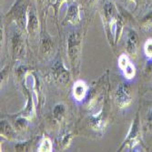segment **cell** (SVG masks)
<instances>
[{
	"instance_id": "6da1fadb",
	"label": "cell",
	"mask_w": 152,
	"mask_h": 152,
	"mask_svg": "<svg viewBox=\"0 0 152 152\" xmlns=\"http://www.w3.org/2000/svg\"><path fill=\"white\" fill-rule=\"evenodd\" d=\"M82 55V35L72 33L67 38V57L71 69L75 74L79 72Z\"/></svg>"
},
{
	"instance_id": "7a4b0ae2",
	"label": "cell",
	"mask_w": 152,
	"mask_h": 152,
	"mask_svg": "<svg viewBox=\"0 0 152 152\" xmlns=\"http://www.w3.org/2000/svg\"><path fill=\"white\" fill-rule=\"evenodd\" d=\"M118 12L115 6V4L111 1H107L104 4L102 9V20L105 27V31L107 33L109 42H111V39L114 41V27L116 20L118 17Z\"/></svg>"
},
{
	"instance_id": "3957f363",
	"label": "cell",
	"mask_w": 152,
	"mask_h": 152,
	"mask_svg": "<svg viewBox=\"0 0 152 152\" xmlns=\"http://www.w3.org/2000/svg\"><path fill=\"white\" fill-rule=\"evenodd\" d=\"M140 116L139 114H137L136 118H134L131 124L126 139L123 141L120 148H118V151L134 148L135 146H137L140 143Z\"/></svg>"
},
{
	"instance_id": "277c9868",
	"label": "cell",
	"mask_w": 152,
	"mask_h": 152,
	"mask_svg": "<svg viewBox=\"0 0 152 152\" xmlns=\"http://www.w3.org/2000/svg\"><path fill=\"white\" fill-rule=\"evenodd\" d=\"M27 7H28V6H26V4L18 2L11 8L7 15L21 30L26 31L27 20Z\"/></svg>"
},
{
	"instance_id": "5b68a950",
	"label": "cell",
	"mask_w": 152,
	"mask_h": 152,
	"mask_svg": "<svg viewBox=\"0 0 152 152\" xmlns=\"http://www.w3.org/2000/svg\"><path fill=\"white\" fill-rule=\"evenodd\" d=\"M115 103L119 108H126L132 102V92L128 84H120L115 92Z\"/></svg>"
},
{
	"instance_id": "8992f818",
	"label": "cell",
	"mask_w": 152,
	"mask_h": 152,
	"mask_svg": "<svg viewBox=\"0 0 152 152\" xmlns=\"http://www.w3.org/2000/svg\"><path fill=\"white\" fill-rule=\"evenodd\" d=\"M52 75L54 79L60 85L66 86L70 81V73L61 61H58L54 64L52 67Z\"/></svg>"
},
{
	"instance_id": "52a82bcc",
	"label": "cell",
	"mask_w": 152,
	"mask_h": 152,
	"mask_svg": "<svg viewBox=\"0 0 152 152\" xmlns=\"http://www.w3.org/2000/svg\"><path fill=\"white\" fill-rule=\"evenodd\" d=\"M39 30V19L37 9L34 6L28 5L27 7V20H26V32L30 36H35Z\"/></svg>"
},
{
	"instance_id": "ba28073f",
	"label": "cell",
	"mask_w": 152,
	"mask_h": 152,
	"mask_svg": "<svg viewBox=\"0 0 152 152\" xmlns=\"http://www.w3.org/2000/svg\"><path fill=\"white\" fill-rule=\"evenodd\" d=\"M80 20H81V18H80L79 5L77 3H73L68 6L63 23L65 25L77 26L80 23Z\"/></svg>"
},
{
	"instance_id": "9c48e42d",
	"label": "cell",
	"mask_w": 152,
	"mask_h": 152,
	"mask_svg": "<svg viewBox=\"0 0 152 152\" xmlns=\"http://www.w3.org/2000/svg\"><path fill=\"white\" fill-rule=\"evenodd\" d=\"M137 43H139V37L137 32L134 29H129L127 34V43H126V49L129 56L132 58L137 57Z\"/></svg>"
},
{
	"instance_id": "30bf717a",
	"label": "cell",
	"mask_w": 152,
	"mask_h": 152,
	"mask_svg": "<svg viewBox=\"0 0 152 152\" xmlns=\"http://www.w3.org/2000/svg\"><path fill=\"white\" fill-rule=\"evenodd\" d=\"M12 50L14 58H22L25 53V45L24 40L20 34L16 33L12 37Z\"/></svg>"
},
{
	"instance_id": "8fae6325",
	"label": "cell",
	"mask_w": 152,
	"mask_h": 152,
	"mask_svg": "<svg viewBox=\"0 0 152 152\" xmlns=\"http://www.w3.org/2000/svg\"><path fill=\"white\" fill-rule=\"evenodd\" d=\"M88 91V87L86 84L85 81L83 80H77L75 82V84L73 86L72 93L74 99L77 101H82L83 99H85L86 96Z\"/></svg>"
},
{
	"instance_id": "7c38bea8",
	"label": "cell",
	"mask_w": 152,
	"mask_h": 152,
	"mask_svg": "<svg viewBox=\"0 0 152 152\" xmlns=\"http://www.w3.org/2000/svg\"><path fill=\"white\" fill-rule=\"evenodd\" d=\"M106 118H104L103 110L98 114H94L89 118V125L96 131H102L106 127Z\"/></svg>"
},
{
	"instance_id": "4fadbf2b",
	"label": "cell",
	"mask_w": 152,
	"mask_h": 152,
	"mask_svg": "<svg viewBox=\"0 0 152 152\" xmlns=\"http://www.w3.org/2000/svg\"><path fill=\"white\" fill-rule=\"evenodd\" d=\"M0 127H1V136L7 137L9 140H13L16 137L15 130L7 120H1Z\"/></svg>"
},
{
	"instance_id": "5bb4252c",
	"label": "cell",
	"mask_w": 152,
	"mask_h": 152,
	"mask_svg": "<svg viewBox=\"0 0 152 152\" xmlns=\"http://www.w3.org/2000/svg\"><path fill=\"white\" fill-rule=\"evenodd\" d=\"M123 28H124V20L123 18L118 15L116 23H115V27H114V42L118 43V41L120 39L122 32H123Z\"/></svg>"
},
{
	"instance_id": "9a60e30c",
	"label": "cell",
	"mask_w": 152,
	"mask_h": 152,
	"mask_svg": "<svg viewBox=\"0 0 152 152\" xmlns=\"http://www.w3.org/2000/svg\"><path fill=\"white\" fill-rule=\"evenodd\" d=\"M66 113V107L64 104H57L53 108V117L57 121H61L65 117Z\"/></svg>"
},
{
	"instance_id": "2e32d148",
	"label": "cell",
	"mask_w": 152,
	"mask_h": 152,
	"mask_svg": "<svg viewBox=\"0 0 152 152\" xmlns=\"http://www.w3.org/2000/svg\"><path fill=\"white\" fill-rule=\"evenodd\" d=\"M52 149H53V144H52V141L50 140V139H48V137H43V140H41V142L38 146L37 151H39V152H51Z\"/></svg>"
},
{
	"instance_id": "e0dca14e",
	"label": "cell",
	"mask_w": 152,
	"mask_h": 152,
	"mask_svg": "<svg viewBox=\"0 0 152 152\" xmlns=\"http://www.w3.org/2000/svg\"><path fill=\"white\" fill-rule=\"evenodd\" d=\"M124 76H125L126 78L128 79H131L135 77L136 75V68H135V66L131 63V61L128 64V66L124 68L122 70Z\"/></svg>"
},
{
	"instance_id": "ac0fdd59",
	"label": "cell",
	"mask_w": 152,
	"mask_h": 152,
	"mask_svg": "<svg viewBox=\"0 0 152 152\" xmlns=\"http://www.w3.org/2000/svg\"><path fill=\"white\" fill-rule=\"evenodd\" d=\"M144 129L148 133L152 134V107H150L148 110V112H147V117H146V122H145Z\"/></svg>"
},
{
	"instance_id": "d6986e66",
	"label": "cell",
	"mask_w": 152,
	"mask_h": 152,
	"mask_svg": "<svg viewBox=\"0 0 152 152\" xmlns=\"http://www.w3.org/2000/svg\"><path fill=\"white\" fill-rule=\"evenodd\" d=\"M141 26L144 29H149L152 27V11H150L148 14H147V15L142 18Z\"/></svg>"
},
{
	"instance_id": "ffe728a7",
	"label": "cell",
	"mask_w": 152,
	"mask_h": 152,
	"mask_svg": "<svg viewBox=\"0 0 152 152\" xmlns=\"http://www.w3.org/2000/svg\"><path fill=\"white\" fill-rule=\"evenodd\" d=\"M72 137H73V135L71 133H66L61 139V141H60V145H61V148L63 149L66 148L68 146L70 145L71 143V140H72Z\"/></svg>"
},
{
	"instance_id": "44dd1931",
	"label": "cell",
	"mask_w": 152,
	"mask_h": 152,
	"mask_svg": "<svg viewBox=\"0 0 152 152\" xmlns=\"http://www.w3.org/2000/svg\"><path fill=\"white\" fill-rule=\"evenodd\" d=\"M129 62H130V59H129L128 55L122 54L121 56L118 58V66H119V68H120L121 70H123L124 68H125L128 66V64Z\"/></svg>"
},
{
	"instance_id": "7402d4cb",
	"label": "cell",
	"mask_w": 152,
	"mask_h": 152,
	"mask_svg": "<svg viewBox=\"0 0 152 152\" xmlns=\"http://www.w3.org/2000/svg\"><path fill=\"white\" fill-rule=\"evenodd\" d=\"M144 52L148 58H152V39H148L145 42Z\"/></svg>"
},
{
	"instance_id": "603a6c76",
	"label": "cell",
	"mask_w": 152,
	"mask_h": 152,
	"mask_svg": "<svg viewBox=\"0 0 152 152\" xmlns=\"http://www.w3.org/2000/svg\"><path fill=\"white\" fill-rule=\"evenodd\" d=\"M41 48H42V51H43L46 55H48V54L52 51V44H51V42H50V40H49V39H44Z\"/></svg>"
},
{
	"instance_id": "cb8c5ba5",
	"label": "cell",
	"mask_w": 152,
	"mask_h": 152,
	"mask_svg": "<svg viewBox=\"0 0 152 152\" xmlns=\"http://www.w3.org/2000/svg\"><path fill=\"white\" fill-rule=\"evenodd\" d=\"M67 0H56L55 3L53 4V8H54V13H55V17H58V14L62 7V5L66 2Z\"/></svg>"
},
{
	"instance_id": "d4e9b609",
	"label": "cell",
	"mask_w": 152,
	"mask_h": 152,
	"mask_svg": "<svg viewBox=\"0 0 152 152\" xmlns=\"http://www.w3.org/2000/svg\"><path fill=\"white\" fill-rule=\"evenodd\" d=\"M27 143L25 142L24 144L23 143H19L16 146V149L17 151H27V149H28V148L26 147Z\"/></svg>"
},
{
	"instance_id": "484cf974",
	"label": "cell",
	"mask_w": 152,
	"mask_h": 152,
	"mask_svg": "<svg viewBox=\"0 0 152 152\" xmlns=\"http://www.w3.org/2000/svg\"><path fill=\"white\" fill-rule=\"evenodd\" d=\"M96 0H82V3L85 6H92L96 3Z\"/></svg>"
},
{
	"instance_id": "4316f807",
	"label": "cell",
	"mask_w": 152,
	"mask_h": 152,
	"mask_svg": "<svg viewBox=\"0 0 152 152\" xmlns=\"http://www.w3.org/2000/svg\"><path fill=\"white\" fill-rule=\"evenodd\" d=\"M46 1H47V0H37V5L39 6L40 8H42L45 6Z\"/></svg>"
},
{
	"instance_id": "83f0119b",
	"label": "cell",
	"mask_w": 152,
	"mask_h": 152,
	"mask_svg": "<svg viewBox=\"0 0 152 152\" xmlns=\"http://www.w3.org/2000/svg\"><path fill=\"white\" fill-rule=\"evenodd\" d=\"M131 1H133L137 6H140L141 4H143V2L145 1V0H131Z\"/></svg>"
},
{
	"instance_id": "f1b7e54d",
	"label": "cell",
	"mask_w": 152,
	"mask_h": 152,
	"mask_svg": "<svg viewBox=\"0 0 152 152\" xmlns=\"http://www.w3.org/2000/svg\"><path fill=\"white\" fill-rule=\"evenodd\" d=\"M147 73L148 75H152V64L149 65L148 67H147Z\"/></svg>"
}]
</instances>
